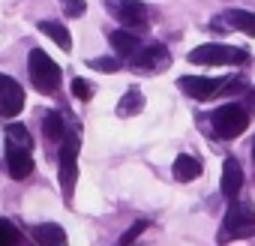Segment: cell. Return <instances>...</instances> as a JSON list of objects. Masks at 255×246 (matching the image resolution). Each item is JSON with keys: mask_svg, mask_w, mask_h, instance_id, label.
<instances>
[{"mask_svg": "<svg viewBox=\"0 0 255 246\" xmlns=\"http://www.w3.org/2000/svg\"><path fill=\"white\" fill-rule=\"evenodd\" d=\"M255 234V210L246 201H231L222 225H219V243H231V240H243Z\"/></svg>", "mask_w": 255, "mask_h": 246, "instance_id": "obj_1", "label": "cell"}, {"mask_svg": "<svg viewBox=\"0 0 255 246\" xmlns=\"http://www.w3.org/2000/svg\"><path fill=\"white\" fill-rule=\"evenodd\" d=\"M180 90L192 99H213V96H222V93H243L246 84L240 78H204V75H183L180 81Z\"/></svg>", "mask_w": 255, "mask_h": 246, "instance_id": "obj_2", "label": "cell"}, {"mask_svg": "<svg viewBox=\"0 0 255 246\" xmlns=\"http://www.w3.org/2000/svg\"><path fill=\"white\" fill-rule=\"evenodd\" d=\"M78 132H66V138L60 141V153H57V183L66 201H72L75 195V180H78Z\"/></svg>", "mask_w": 255, "mask_h": 246, "instance_id": "obj_3", "label": "cell"}, {"mask_svg": "<svg viewBox=\"0 0 255 246\" xmlns=\"http://www.w3.org/2000/svg\"><path fill=\"white\" fill-rule=\"evenodd\" d=\"M249 54L243 48L222 45V42H204L189 51V63H198V66H243Z\"/></svg>", "mask_w": 255, "mask_h": 246, "instance_id": "obj_4", "label": "cell"}, {"mask_svg": "<svg viewBox=\"0 0 255 246\" xmlns=\"http://www.w3.org/2000/svg\"><path fill=\"white\" fill-rule=\"evenodd\" d=\"M27 75H30V84H33L39 93L51 96V93L57 90L63 72H60V66H57L42 48H33V51L27 54Z\"/></svg>", "mask_w": 255, "mask_h": 246, "instance_id": "obj_5", "label": "cell"}, {"mask_svg": "<svg viewBox=\"0 0 255 246\" xmlns=\"http://www.w3.org/2000/svg\"><path fill=\"white\" fill-rule=\"evenodd\" d=\"M249 126V108L240 102H228L213 111V132L219 138H240Z\"/></svg>", "mask_w": 255, "mask_h": 246, "instance_id": "obj_6", "label": "cell"}, {"mask_svg": "<svg viewBox=\"0 0 255 246\" xmlns=\"http://www.w3.org/2000/svg\"><path fill=\"white\" fill-rule=\"evenodd\" d=\"M21 111H24V90H21V84L12 75L0 72V117L12 120Z\"/></svg>", "mask_w": 255, "mask_h": 246, "instance_id": "obj_7", "label": "cell"}, {"mask_svg": "<svg viewBox=\"0 0 255 246\" xmlns=\"http://www.w3.org/2000/svg\"><path fill=\"white\" fill-rule=\"evenodd\" d=\"M132 66L141 69V72H165L171 66V54L162 42H150V45H144L132 54Z\"/></svg>", "mask_w": 255, "mask_h": 246, "instance_id": "obj_8", "label": "cell"}, {"mask_svg": "<svg viewBox=\"0 0 255 246\" xmlns=\"http://www.w3.org/2000/svg\"><path fill=\"white\" fill-rule=\"evenodd\" d=\"M114 15L126 30H141L147 24V6L141 0H117L114 3Z\"/></svg>", "mask_w": 255, "mask_h": 246, "instance_id": "obj_9", "label": "cell"}, {"mask_svg": "<svg viewBox=\"0 0 255 246\" xmlns=\"http://www.w3.org/2000/svg\"><path fill=\"white\" fill-rule=\"evenodd\" d=\"M6 171L12 180H24L33 174V156L30 150H21V147H6Z\"/></svg>", "mask_w": 255, "mask_h": 246, "instance_id": "obj_10", "label": "cell"}, {"mask_svg": "<svg viewBox=\"0 0 255 246\" xmlns=\"http://www.w3.org/2000/svg\"><path fill=\"white\" fill-rule=\"evenodd\" d=\"M240 186H243V168H240V162H237L234 156H228V159L222 162V195H225L228 201H237Z\"/></svg>", "mask_w": 255, "mask_h": 246, "instance_id": "obj_11", "label": "cell"}, {"mask_svg": "<svg viewBox=\"0 0 255 246\" xmlns=\"http://www.w3.org/2000/svg\"><path fill=\"white\" fill-rule=\"evenodd\" d=\"M234 27V30H243L246 36H255V12H246V9H228L222 12L219 21H213V27Z\"/></svg>", "mask_w": 255, "mask_h": 246, "instance_id": "obj_12", "label": "cell"}, {"mask_svg": "<svg viewBox=\"0 0 255 246\" xmlns=\"http://www.w3.org/2000/svg\"><path fill=\"white\" fill-rule=\"evenodd\" d=\"M108 39H111V45H114V51H117V57H132L138 48H141V42H138V36H132V30H111L108 33Z\"/></svg>", "mask_w": 255, "mask_h": 246, "instance_id": "obj_13", "label": "cell"}, {"mask_svg": "<svg viewBox=\"0 0 255 246\" xmlns=\"http://www.w3.org/2000/svg\"><path fill=\"white\" fill-rule=\"evenodd\" d=\"M33 240L39 246H63L66 243V231L57 222H45V225H36L33 228Z\"/></svg>", "mask_w": 255, "mask_h": 246, "instance_id": "obj_14", "label": "cell"}, {"mask_svg": "<svg viewBox=\"0 0 255 246\" xmlns=\"http://www.w3.org/2000/svg\"><path fill=\"white\" fill-rule=\"evenodd\" d=\"M171 174H174V180H180V183H189V180H195L198 174H201V162L195 159V156H177L174 159V165H171Z\"/></svg>", "mask_w": 255, "mask_h": 246, "instance_id": "obj_15", "label": "cell"}, {"mask_svg": "<svg viewBox=\"0 0 255 246\" xmlns=\"http://www.w3.org/2000/svg\"><path fill=\"white\" fill-rule=\"evenodd\" d=\"M144 111V93L138 87H129L123 93V99L117 102V117H132V114H141Z\"/></svg>", "mask_w": 255, "mask_h": 246, "instance_id": "obj_16", "label": "cell"}, {"mask_svg": "<svg viewBox=\"0 0 255 246\" xmlns=\"http://www.w3.org/2000/svg\"><path fill=\"white\" fill-rule=\"evenodd\" d=\"M42 132L48 141H63L66 138V123L60 117V111H48L45 120H42Z\"/></svg>", "mask_w": 255, "mask_h": 246, "instance_id": "obj_17", "label": "cell"}, {"mask_svg": "<svg viewBox=\"0 0 255 246\" xmlns=\"http://www.w3.org/2000/svg\"><path fill=\"white\" fill-rule=\"evenodd\" d=\"M39 30H42L45 36H51V39L60 45V51H72V36H69V30H66L60 21H42Z\"/></svg>", "mask_w": 255, "mask_h": 246, "instance_id": "obj_18", "label": "cell"}, {"mask_svg": "<svg viewBox=\"0 0 255 246\" xmlns=\"http://www.w3.org/2000/svg\"><path fill=\"white\" fill-rule=\"evenodd\" d=\"M6 147L30 150L33 147V135L27 132V126H21V123H9V126H6Z\"/></svg>", "mask_w": 255, "mask_h": 246, "instance_id": "obj_19", "label": "cell"}, {"mask_svg": "<svg viewBox=\"0 0 255 246\" xmlns=\"http://www.w3.org/2000/svg\"><path fill=\"white\" fill-rule=\"evenodd\" d=\"M87 66L96 72H120L123 69V63L117 57H93V60H87Z\"/></svg>", "mask_w": 255, "mask_h": 246, "instance_id": "obj_20", "label": "cell"}, {"mask_svg": "<svg viewBox=\"0 0 255 246\" xmlns=\"http://www.w3.org/2000/svg\"><path fill=\"white\" fill-rule=\"evenodd\" d=\"M18 240V228L9 219H0V246H15Z\"/></svg>", "mask_w": 255, "mask_h": 246, "instance_id": "obj_21", "label": "cell"}, {"mask_svg": "<svg viewBox=\"0 0 255 246\" xmlns=\"http://www.w3.org/2000/svg\"><path fill=\"white\" fill-rule=\"evenodd\" d=\"M72 96L81 99V102L93 99V84H90L87 78H72Z\"/></svg>", "mask_w": 255, "mask_h": 246, "instance_id": "obj_22", "label": "cell"}, {"mask_svg": "<svg viewBox=\"0 0 255 246\" xmlns=\"http://www.w3.org/2000/svg\"><path fill=\"white\" fill-rule=\"evenodd\" d=\"M144 228H147V222H144V219H138L132 228H126V231L120 234V246H132V243L141 237V231H144Z\"/></svg>", "mask_w": 255, "mask_h": 246, "instance_id": "obj_23", "label": "cell"}, {"mask_svg": "<svg viewBox=\"0 0 255 246\" xmlns=\"http://www.w3.org/2000/svg\"><path fill=\"white\" fill-rule=\"evenodd\" d=\"M60 6H63V12H66L69 18H81V15L87 12V3H84V0H60Z\"/></svg>", "mask_w": 255, "mask_h": 246, "instance_id": "obj_24", "label": "cell"}, {"mask_svg": "<svg viewBox=\"0 0 255 246\" xmlns=\"http://www.w3.org/2000/svg\"><path fill=\"white\" fill-rule=\"evenodd\" d=\"M252 159H255V147H252Z\"/></svg>", "mask_w": 255, "mask_h": 246, "instance_id": "obj_25", "label": "cell"}]
</instances>
